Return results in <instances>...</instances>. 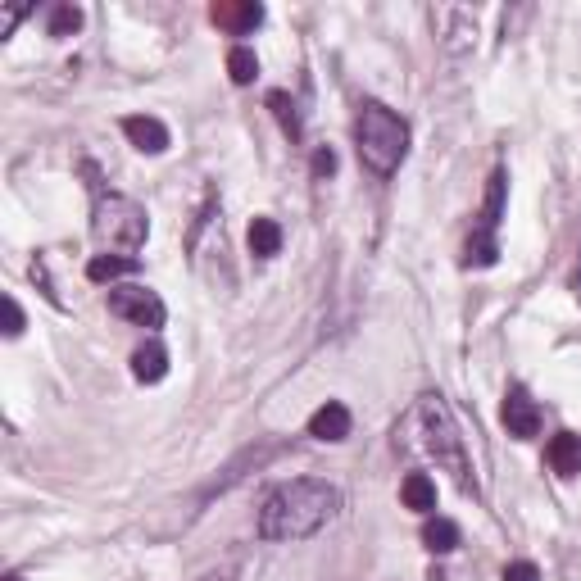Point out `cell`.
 Masks as SVG:
<instances>
[{"instance_id": "obj_16", "label": "cell", "mask_w": 581, "mask_h": 581, "mask_svg": "<svg viewBox=\"0 0 581 581\" xmlns=\"http://www.w3.org/2000/svg\"><path fill=\"white\" fill-rule=\"evenodd\" d=\"M250 250H255L259 259H273L277 250H282V227H277L273 218H255V223H250Z\"/></svg>"}, {"instance_id": "obj_7", "label": "cell", "mask_w": 581, "mask_h": 581, "mask_svg": "<svg viewBox=\"0 0 581 581\" xmlns=\"http://www.w3.org/2000/svg\"><path fill=\"white\" fill-rule=\"evenodd\" d=\"M209 19L223 32H232V37H246V32H255L264 23V5H255V0H218L209 10Z\"/></svg>"}, {"instance_id": "obj_24", "label": "cell", "mask_w": 581, "mask_h": 581, "mask_svg": "<svg viewBox=\"0 0 581 581\" xmlns=\"http://www.w3.org/2000/svg\"><path fill=\"white\" fill-rule=\"evenodd\" d=\"M23 14H28V10H23V5H5V10H0V37H10V32H14V23H19Z\"/></svg>"}, {"instance_id": "obj_12", "label": "cell", "mask_w": 581, "mask_h": 581, "mask_svg": "<svg viewBox=\"0 0 581 581\" xmlns=\"http://www.w3.org/2000/svg\"><path fill=\"white\" fill-rule=\"evenodd\" d=\"M400 500L404 509H414V513H432L436 509V482L427 473H409L400 486Z\"/></svg>"}, {"instance_id": "obj_1", "label": "cell", "mask_w": 581, "mask_h": 581, "mask_svg": "<svg viewBox=\"0 0 581 581\" xmlns=\"http://www.w3.org/2000/svg\"><path fill=\"white\" fill-rule=\"evenodd\" d=\"M336 509H341V491L332 482L296 477V482H282L264 495V504H259V536L264 541H309L336 518Z\"/></svg>"}, {"instance_id": "obj_11", "label": "cell", "mask_w": 581, "mask_h": 581, "mask_svg": "<svg viewBox=\"0 0 581 581\" xmlns=\"http://www.w3.org/2000/svg\"><path fill=\"white\" fill-rule=\"evenodd\" d=\"M164 373H168V350H164V345H159V341L137 345V355H132V377L146 382V386H155V382H164Z\"/></svg>"}, {"instance_id": "obj_10", "label": "cell", "mask_w": 581, "mask_h": 581, "mask_svg": "<svg viewBox=\"0 0 581 581\" xmlns=\"http://www.w3.org/2000/svg\"><path fill=\"white\" fill-rule=\"evenodd\" d=\"M545 459L559 477H577L581 473V436L577 432H559L550 445H545Z\"/></svg>"}, {"instance_id": "obj_23", "label": "cell", "mask_w": 581, "mask_h": 581, "mask_svg": "<svg viewBox=\"0 0 581 581\" xmlns=\"http://www.w3.org/2000/svg\"><path fill=\"white\" fill-rule=\"evenodd\" d=\"M332 173H336V150L318 146L314 150V178H332Z\"/></svg>"}, {"instance_id": "obj_6", "label": "cell", "mask_w": 581, "mask_h": 581, "mask_svg": "<svg viewBox=\"0 0 581 581\" xmlns=\"http://www.w3.org/2000/svg\"><path fill=\"white\" fill-rule=\"evenodd\" d=\"M500 423L509 427V436H518V441H527V436L541 432V409H536V400L527 391H518L513 386L509 395H504V409H500Z\"/></svg>"}, {"instance_id": "obj_15", "label": "cell", "mask_w": 581, "mask_h": 581, "mask_svg": "<svg viewBox=\"0 0 581 581\" xmlns=\"http://www.w3.org/2000/svg\"><path fill=\"white\" fill-rule=\"evenodd\" d=\"M423 545H427L432 554L459 550V527H454L450 518H427V522H423Z\"/></svg>"}, {"instance_id": "obj_20", "label": "cell", "mask_w": 581, "mask_h": 581, "mask_svg": "<svg viewBox=\"0 0 581 581\" xmlns=\"http://www.w3.org/2000/svg\"><path fill=\"white\" fill-rule=\"evenodd\" d=\"M82 28V10L78 5H55V14H50V37H73V32Z\"/></svg>"}, {"instance_id": "obj_19", "label": "cell", "mask_w": 581, "mask_h": 581, "mask_svg": "<svg viewBox=\"0 0 581 581\" xmlns=\"http://www.w3.org/2000/svg\"><path fill=\"white\" fill-rule=\"evenodd\" d=\"M268 109L277 114V123H282V132L291 141L300 137V114H296V100L286 96V91H268Z\"/></svg>"}, {"instance_id": "obj_5", "label": "cell", "mask_w": 581, "mask_h": 581, "mask_svg": "<svg viewBox=\"0 0 581 581\" xmlns=\"http://www.w3.org/2000/svg\"><path fill=\"white\" fill-rule=\"evenodd\" d=\"M109 314L137 327H164V300L150 286H119V291H109Z\"/></svg>"}, {"instance_id": "obj_17", "label": "cell", "mask_w": 581, "mask_h": 581, "mask_svg": "<svg viewBox=\"0 0 581 581\" xmlns=\"http://www.w3.org/2000/svg\"><path fill=\"white\" fill-rule=\"evenodd\" d=\"M227 73H232V82H237V87H250V82L259 78L255 50H250V46H232V50H227Z\"/></svg>"}, {"instance_id": "obj_3", "label": "cell", "mask_w": 581, "mask_h": 581, "mask_svg": "<svg viewBox=\"0 0 581 581\" xmlns=\"http://www.w3.org/2000/svg\"><path fill=\"white\" fill-rule=\"evenodd\" d=\"M418 427H423V450L436 459V468H445V473L459 482V491H473V468H468V454H463V436L459 427H454V414H450V404L441 400V395H423L418 400Z\"/></svg>"}, {"instance_id": "obj_9", "label": "cell", "mask_w": 581, "mask_h": 581, "mask_svg": "<svg viewBox=\"0 0 581 581\" xmlns=\"http://www.w3.org/2000/svg\"><path fill=\"white\" fill-rule=\"evenodd\" d=\"M309 436L314 441H345L350 436V409H345L341 400H327L323 409H314V418H309Z\"/></svg>"}, {"instance_id": "obj_18", "label": "cell", "mask_w": 581, "mask_h": 581, "mask_svg": "<svg viewBox=\"0 0 581 581\" xmlns=\"http://www.w3.org/2000/svg\"><path fill=\"white\" fill-rule=\"evenodd\" d=\"M500 214H504V168L491 173V187H486V209H482V227L495 232L500 227Z\"/></svg>"}, {"instance_id": "obj_13", "label": "cell", "mask_w": 581, "mask_h": 581, "mask_svg": "<svg viewBox=\"0 0 581 581\" xmlns=\"http://www.w3.org/2000/svg\"><path fill=\"white\" fill-rule=\"evenodd\" d=\"M137 273V259L132 255H96L87 259V277L91 282H119V277Z\"/></svg>"}, {"instance_id": "obj_25", "label": "cell", "mask_w": 581, "mask_h": 581, "mask_svg": "<svg viewBox=\"0 0 581 581\" xmlns=\"http://www.w3.org/2000/svg\"><path fill=\"white\" fill-rule=\"evenodd\" d=\"M5 581H23V577H19V572H10V577H5Z\"/></svg>"}, {"instance_id": "obj_22", "label": "cell", "mask_w": 581, "mask_h": 581, "mask_svg": "<svg viewBox=\"0 0 581 581\" xmlns=\"http://www.w3.org/2000/svg\"><path fill=\"white\" fill-rule=\"evenodd\" d=\"M500 581H541V568L527 563V559H518V563H509V568L500 572Z\"/></svg>"}, {"instance_id": "obj_21", "label": "cell", "mask_w": 581, "mask_h": 581, "mask_svg": "<svg viewBox=\"0 0 581 581\" xmlns=\"http://www.w3.org/2000/svg\"><path fill=\"white\" fill-rule=\"evenodd\" d=\"M0 314H5V336H19L23 332V309H19V300H14V296L0 300Z\"/></svg>"}, {"instance_id": "obj_4", "label": "cell", "mask_w": 581, "mask_h": 581, "mask_svg": "<svg viewBox=\"0 0 581 581\" xmlns=\"http://www.w3.org/2000/svg\"><path fill=\"white\" fill-rule=\"evenodd\" d=\"M91 232L105 250H119V255H132V250L146 246L150 218L137 200L109 191V196H96V214H91Z\"/></svg>"}, {"instance_id": "obj_8", "label": "cell", "mask_w": 581, "mask_h": 581, "mask_svg": "<svg viewBox=\"0 0 581 581\" xmlns=\"http://www.w3.org/2000/svg\"><path fill=\"white\" fill-rule=\"evenodd\" d=\"M123 137H128L141 155H164L168 150V128L159 119H150V114H128V119H123Z\"/></svg>"}, {"instance_id": "obj_2", "label": "cell", "mask_w": 581, "mask_h": 581, "mask_svg": "<svg viewBox=\"0 0 581 581\" xmlns=\"http://www.w3.org/2000/svg\"><path fill=\"white\" fill-rule=\"evenodd\" d=\"M355 141H359V159H364L368 173L391 178L395 168L404 164V150H409V123L395 109H386L382 100H368L355 119Z\"/></svg>"}, {"instance_id": "obj_14", "label": "cell", "mask_w": 581, "mask_h": 581, "mask_svg": "<svg viewBox=\"0 0 581 581\" xmlns=\"http://www.w3.org/2000/svg\"><path fill=\"white\" fill-rule=\"evenodd\" d=\"M495 259H500V246H495V232L477 227L473 237H468V246H463V268H491Z\"/></svg>"}]
</instances>
